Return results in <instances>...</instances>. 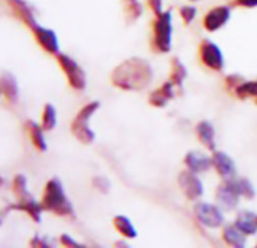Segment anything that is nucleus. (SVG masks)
Segmentation results:
<instances>
[{
  "instance_id": "1",
  "label": "nucleus",
  "mask_w": 257,
  "mask_h": 248,
  "mask_svg": "<svg viewBox=\"0 0 257 248\" xmlns=\"http://www.w3.org/2000/svg\"><path fill=\"white\" fill-rule=\"evenodd\" d=\"M153 80V68L149 61L143 58H128L110 74V82L113 86L124 91H141L150 85Z\"/></svg>"
},
{
  "instance_id": "2",
  "label": "nucleus",
  "mask_w": 257,
  "mask_h": 248,
  "mask_svg": "<svg viewBox=\"0 0 257 248\" xmlns=\"http://www.w3.org/2000/svg\"><path fill=\"white\" fill-rule=\"evenodd\" d=\"M43 207L44 210L53 212L59 216H74V209L71 201L67 198L64 186L59 179L53 177L47 182L43 194Z\"/></svg>"
},
{
  "instance_id": "3",
  "label": "nucleus",
  "mask_w": 257,
  "mask_h": 248,
  "mask_svg": "<svg viewBox=\"0 0 257 248\" xmlns=\"http://www.w3.org/2000/svg\"><path fill=\"white\" fill-rule=\"evenodd\" d=\"M152 47L158 53H168L173 47V13L171 10L156 16L153 22Z\"/></svg>"
},
{
  "instance_id": "4",
  "label": "nucleus",
  "mask_w": 257,
  "mask_h": 248,
  "mask_svg": "<svg viewBox=\"0 0 257 248\" xmlns=\"http://www.w3.org/2000/svg\"><path fill=\"white\" fill-rule=\"evenodd\" d=\"M100 109V101L94 100L88 104H85L79 113L76 115V118L71 122V132L73 135L83 144H92L95 140V134L94 131L89 128V119L92 118V115Z\"/></svg>"
},
{
  "instance_id": "5",
  "label": "nucleus",
  "mask_w": 257,
  "mask_h": 248,
  "mask_svg": "<svg viewBox=\"0 0 257 248\" xmlns=\"http://www.w3.org/2000/svg\"><path fill=\"white\" fill-rule=\"evenodd\" d=\"M194 216L201 225L207 228H219L225 222L222 209L218 204H212L206 201H200L194 206Z\"/></svg>"
},
{
  "instance_id": "6",
  "label": "nucleus",
  "mask_w": 257,
  "mask_h": 248,
  "mask_svg": "<svg viewBox=\"0 0 257 248\" xmlns=\"http://www.w3.org/2000/svg\"><path fill=\"white\" fill-rule=\"evenodd\" d=\"M56 58H58V61H59L61 68H62L64 73L67 74V79H68L70 86L74 88V89H77V91L85 89V86H86V74H85V71L82 70V67H80L73 58H70L68 55L58 53Z\"/></svg>"
},
{
  "instance_id": "7",
  "label": "nucleus",
  "mask_w": 257,
  "mask_h": 248,
  "mask_svg": "<svg viewBox=\"0 0 257 248\" xmlns=\"http://www.w3.org/2000/svg\"><path fill=\"white\" fill-rule=\"evenodd\" d=\"M198 58L201 64L213 71L224 70V55L222 50L210 40H203L198 46Z\"/></svg>"
},
{
  "instance_id": "8",
  "label": "nucleus",
  "mask_w": 257,
  "mask_h": 248,
  "mask_svg": "<svg viewBox=\"0 0 257 248\" xmlns=\"http://www.w3.org/2000/svg\"><path fill=\"white\" fill-rule=\"evenodd\" d=\"M179 186L182 189V192L185 194V197L191 201L200 200L204 194V185L203 180L198 177L197 173L191 171V170H185L179 174L177 177Z\"/></svg>"
},
{
  "instance_id": "9",
  "label": "nucleus",
  "mask_w": 257,
  "mask_h": 248,
  "mask_svg": "<svg viewBox=\"0 0 257 248\" xmlns=\"http://www.w3.org/2000/svg\"><path fill=\"white\" fill-rule=\"evenodd\" d=\"M215 198H216L218 206L222 210H234L240 201V195L234 189V186L231 185L230 180H222V183L216 186Z\"/></svg>"
},
{
  "instance_id": "10",
  "label": "nucleus",
  "mask_w": 257,
  "mask_h": 248,
  "mask_svg": "<svg viewBox=\"0 0 257 248\" xmlns=\"http://www.w3.org/2000/svg\"><path fill=\"white\" fill-rule=\"evenodd\" d=\"M230 19H231L230 7H227V5L215 7L209 13H206L204 19H203V26L207 32H216L222 26H225Z\"/></svg>"
},
{
  "instance_id": "11",
  "label": "nucleus",
  "mask_w": 257,
  "mask_h": 248,
  "mask_svg": "<svg viewBox=\"0 0 257 248\" xmlns=\"http://www.w3.org/2000/svg\"><path fill=\"white\" fill-rule=\"evenodd\" d=\"M212 164H213V168L216 170L218 176L222 180H230L237 176L234 161L227 153H224L221 150H216L212 153Z\"/></svg>"
},
{
  "instance_id": "12",
  "label": "nucleus",
  "mask_w": 257,
  "mask_h": 248,
  "mask_svg": "<svg viewBox=\"0 0 257 248\" xmlns=\"http://www.w3.org/2000/svg\"><path fill=\"white\" fill-rule=\"evenodd\" d=\"M38 41V44L47 52V53H52V55H58L59 53V43H58V37L53 31L47 29V28H43L40 25L34 26L31 29Z\"/></svg>"
},
{
  "instance_id": "13",
  "label": "nucleus",
  "mask_w": 257,
  "mask_h": 248,
  "mask_svg": "<svg viewBox=\"0 0 257 248\" xmlns=\"http://www.w3.org/2000/svg\"><path fill=\"white\" fill-rule=\"evenodd\" d=\"M195 135L198 138V141L209 150V152H216V132L213 124L207 119H203L200 122H197L195 126Z\"/></svg>"
},
{
  "instance_id": "14",
  "label": "nucleus",
  "mask_w": 257,
  "mask_h": 248,
  "mask_svg": "<svg viewBox=\"0 0 257 248\" xmlns=\"http://www.w3.org/2000/svg\"><path fill=\"white\" fill-rule=\"evenodd\" d=\"M176 89H177V86L171 80H167L161 85V88L155 89L150 94L149 103L155 107H165L170 103V100H173L176 97Z\"/></svg>"
},
{
  "instance_id": "15",
  "label": "nucleus",
  "mask_w": 257,
  "mask_h": 248,
  "mask_svg": "<svg viewBox=\"0 0 257 248\" xmlns=\"http://www.w3.org/2000/svg\"><path fill=\"white\" fill-rule=\"evenodd\" d=\"M185 165L188 170L200 174V173H206L210 168H213L212 164V156H207L201 152H189L185 156Z\"/></svg>"
},
{
  "instance_id": "16",
  "label": "nucleus",
  "mask_w": 257,
  "mask_h": 248,
  "mask_svg": "<svg viewBox=\"0 0 257 248\" xmlns=\"http://www.w3.org/2000/svg\"><path fill=\"white\" fill-rule=\"evenodd\" d=\"M222 239L227 245H231L236 248H242L246 245V234L234 222L222 225Z\"/></svg>"
},
{
  "instance_id": "17",
  "label": "nucleus",
  "mask_w": 257,
  "mask_h": 248,
  "mask_svg": "<svg viewBox=\"0 0 257 248\" xmlns=\"http://www.w3.org/2000/svg\"><path fill=\"white\" fill-rule=\"evenodd\" d=\"M234 224L246 234L252 236L257 233V215L251 210H239L234 218Z\"/></svg>"
},
{
  "instance_id": "18",
  "label": "nucleus",
  "mask_w": 257,
  "mask_h": 248,
  "mask_svg": "<svg viewBox=\"0 0 257 248\" xmlns=\"http://www.w3.org/2000/svg\"><path fill=\"white\" fill-rule=\"evenodd\" d=\"M0 89H2V94L11 101L16 103L19 98V85L16 77L11 73H4L0 76Z\"/></svg>"
},
{
  "instance_id": "19",
  "label": "nucleus",
  "mask_w": 257,
  "mask_h": 248,
  "mask_svg": "<svg viewBox=\"0 0 257 248\" xmlns=\"http://www.w3.org/2000/svg\"><path fill=\"white\" fill-rule=\"evenodd\" d=\"M10 5L11 8L16 11V14L32 29L34 26H37V20H35V16L31 10V7L25 2V0H10Z\"/></svg>"
},
{
  "instance_id": "20",
  "label": "nucleus",
  "mask_w": 257,
  "mask_h": 248,
  "mask_svg": "<svg viewBox=\"0 0 257 248\" xmlns=\"http://www.w3.org/2000/svg\"><path fill=\"white\" fill-rule=\"evenodd\" d=\"M188 77V68L180 61V58L174 56L171 61V71H170V80L177 86V89H182L185 79Z\"/></svg>"
},
{
  "instance_id": "21",
  "label": "nucleus",
  "mask_w": 257,
  "mask_h": 248,
  "mask_svg": "<svg viewBox=\"0 0 257 248\" xmlns=\"http://www.w3.org/2000/svg\"><path fill=\"white\" fill-rule=\"evenodd\" d=\"M113 227L116 228V231L127 239H135L138 236V231L135 228V225L132 224V221L128 219L125 215H116L113 218Z\"/></svg>"
},
{
  "instance_id": "22",
  "label": "nucleus",
  "mask_w": 257,
  "mask_h": 248,
  "mask_svg": "<svg viewBox=\"0 0 257 248\" xmlns=\"http://www.w3.org/2000/svg\"><path fill=\"white\" fill-rule=\"evenodd\" d=\"M231 185L234 186V189L239 192L240 197L246 198V200H252L254 195H255V189H254V185L251 183L249 179L246 177H234V179H230Z\"/></svg>"
},
{
  "instance_id": "23",
  "label": "nucleus",
  "mask_w": 257,
  "mask_h": 248,
  "mask_svg": "<svg viewBox=\"0 0 257 248\" xmlns=\"http://www.w3.org/2000/svg\"><path fill=\"white\" fill-rule=\"evenodd\" d=\"M122 11L128 22H137L144 14V7L140 0H122Z\"/></svg>"
},
{
  "instance_id": "24",
  "label": "nucleus",
  "mask_w": 257,
  "mask_h": 248,
  "mask_svg": "<svg viewBox=\"0 0 257 248\" xmlns=\"http://www.w3.org/2000/svg\"><path fill=\"white\" fill-rule=\"evenodd\" d=\"M13 207H14V209H19V210H25V212H26L34 221H37V222L41 221V213H43V210H44L43 204L37 203L34 198L26 200V201H20L19 204H16V206H13Z\"/></svg>"
},
{
  "instance_id": "25",
  "label": "nucleus",
  "mask_w": 257,
  "mask_h": 248,
  "mask_svg": "<svg viewBox=\"0 0 257 248\" xmlns=\"http://www.w3.org/2000/svg\"><path fill=\"white\" fill-rule=\"evenodd\" d=\"M28 131H29V135H31V141L32 144L40 150V152H46L47 150V144H46V140H44V134H43V128L38 126L37 122L34 121H28Z\"/></svg>"
},
{
  "instance_id": "26",
  "label": "nucleus",
  "mask_w": 257,
  "mask_h": 248,
  "mask_svg": "<svg viewBox=\"0 0 257 248\" xmlns=\"http://www.w3.org/2000/svg\"><path fill=\"white\" fill-rule=\"evenodd\" d=\"M236 97L239 100H246V98H257V80H243L234 91Z\"/></svg>"
},
{
  "instance_id": "27",
  "label": "nucleus",
  "mask_w": 257,
  "mask_h": 248,
  "mask_svg": "<svg viewBox=\"0 0 257 248\" xmlns=\"http://www.w3.org/2000/svg\"><path fill=\"white\" fill-rule=\"evenodd\" d=\"M13 189H14V194L19 198V201H26V200L34 198L28 191V180H26V177L23 174L16 176V179L13 182Z\"/></svg>"
},
{
  "instance_id": "28",
  "label": "nucleus",
  "mask_w": 257,
  "mask_h": 248,
  "mask_svg": "<svg viewBox=\"0 0 257 248\" xmlns=\"http://www.w3.org/2000/svg\"><path fill=\"white\" fill-rule=\"evenodd\" d=\"M56 126V109L53 107V104L47 103L44 106L43 110V122H41V128L44 131H52Z\"/></svg>"
},
{
  "instance_id": "29",
  "label": "nucleus",
  "mask_w": 257,
  "mask_h": 248,
  "mask_svg": "<svg viewBox=\"0 0 257 248\" xmlns=\"http://www.w3.org/2000/svg\"><path fill=\"white\" fill-rule=\"evenodd\" d=\"M179 13H180V17H182V20H183L185 25H191L195 20V17H197V8L195 7H191V5L180 7Z\"/></svg>"
},
{
  "instance_id": "30",
  "label": "nucleus",
  "mask_w": 257,
  "mask_h": 248,
  "mask_svg": "<svg viewBox=\"0 0 257 248\" xmlns=\"http://www.w3.org/2000/svg\"><path fill=\"white\" fill-rule=\"evenodd\" d=\"M92 186L97 191H100L103 194H107L110 191V180L107 177H104V176H95L92 179Z\"/></svg>"
},
{
  "instance_id": "31",
  "label": "nucleus",
  "mask_w": 257,
  "mask_h": 248,
  "mask_svg": "<svg viewBox=\"0 0 257 248\" xmlns=\"http://www.w3.org/2000/svg\"><path fill=\"white\" fill-rule=\"evenodd\" d=\"M242 82H243V77L240 74H228L225 77V86L231 91H234Z\"/></svg>"
},
{
  "instance_id": "32",
  "label": "nucleus",
  "mask_w": 257,
  "mask_h": 248,
  "mask_svg": "<svg viewBox=\"0 0 257 248\" xmlns=\"http://www.w3.org/2000/svg\"><path fill=\"white\" fill-rule=\"evenodd\" d=\"M147 5L155 16H161L164 13V2L162 0H147Z\"/></svg>"
},
{
  "instance_id": "33",
  "label": "nucleus",
  "mask_w": 257,
  "mask_h": 248,
  "mask_svg": "<svg viewBox=\"0 0 257 248\" xmlns=\"http://www.w3.org/2000/svg\"><path fill=\"white\" fill-rule=\"evenodd\" d=\"M61 243L65 245V246H83L82 243L76 242V240H74L71 236H68V234H62V236H61Z\"/></svg>"
},
{
  "instance_id": "34",
  "label": "nucleus",
  "mask_w": 257,
  "mask_h": 248,
  "mask_svg": "<svg viewBox=\"0 0 257 248\" xmlns=\"http://www.w3.org/2000/svg\"><path fill=\"white\" fill-rule=\"evenodd\" d=\"M234 4L242 8H255L257 0H234Z\"/></svg>"
},
{
  "instance_id": "35",
  "label": "nucleus",
  "mask_w": 257,
  "mask_h": 248,
  "mask_svg": "<svg viewBox=\"0 0 257 248\" xmlns=\"http://www.w3.org/2000/svg\"><path fill=\"white\" fill-rule=\"evenodd\" d=\"M31 245H32V246H50L49 242H47L46 239L40 237V236H35V237L31 240Z\"/></svg>"
},
{
  "instance_id": "36",
  "label": "nucleus",
  "mask_w": 257,
  "mask_h": 248,
  "mask_svg": "<svg viewBox=\"0 0 257 248\" xmlns=\"http://www.w3.org/2000/svg\"><path fill=\"white\" fill-rule=\"evenodd\" d=\"M189 2H200V0H189Z\"/></svg>"
},
{
  "instance_id": "37",
  "label": "nucleus",
  "mask_w": 257,
  "mask_h": 248,
  "mask_svg": "<svg viewBox=\"0 0 257 248\" xmlns=\"http://www.w3.org/2000/svg\"><path fill=\"white\" fill-rule=\"evenodd\" d=\"M0 224H2V215H0Z\"/></svg>"
},
{
  "instance_id": "38",
  "label": "nucleus",
  "mask_w": 257,
  "mask_h": 248,
  "mask_svg": "<svg viewBox=\"0 0 257 248\" xmlns=\"http://www.w3.org/2000/svg\"><path fill=\"white\" fill-rule=\"evenodd\" d=\"M0 94H2V89H0Z\"/></svg>"
},
{
  "instance_id": "39",
  "label": "nucleus",
  "mask_w": 257,
  "mask_h": 248,
  "mask_svg": "<svg viewBox=\"0 0 257 248\" xmlns=\"http://www.w3.org/2000/svg\"><path fill=\"white\" fill-rule=\"evenodd\" d=\"M255 103H257V98H255Z\"/></svg>"
}]
</instances>
